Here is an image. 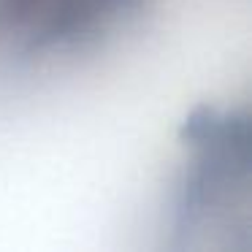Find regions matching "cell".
<instances>
[{"mask_svg":"<svg viewBox=\"0 0 252 252\" xmlns=\"http://www.w3.org/2000/svg\"><path fill=\"white\" fill-rule=\"evenodd\" d=\"M141 0H0V49L49 55L103 35Z\"/></svg>","mask_w":252,"mask_h":252,"instance_id":"2","label":"cell"},{"mask_svg":"<svg viewBox=\"0 0 252 252\" xmlns=\"http://www.w3.org/2000/svg\"><path fill=\"white\" fill-rule=\"evenodd\" d=\"M185 136L195 158L176 198V230H192L209 209L228 201L233 187H247L250 165L247 117L201 109L187 122Z\"/></svg>","mask_w":252,"mask_h":252,"instance_id":"1","label":"cell"}]
</instances>
